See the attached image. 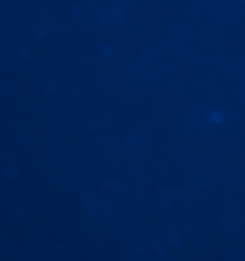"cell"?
I'll return each instance as SVG.
<instances>
[]
</instances>
